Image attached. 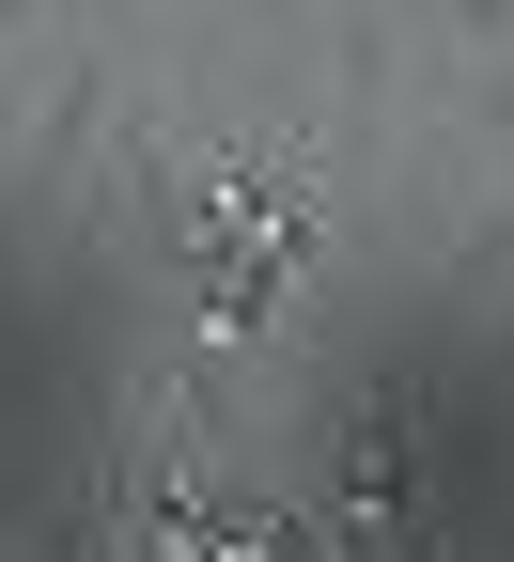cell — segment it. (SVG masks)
<instances>
[{
    "mask_svg": "<svg viewBox=\"0 0 514 562\" xmlns=\"http://www.w3.org/2000/svg\"><path fill=\"white\" fill-rule=\"evenodd\" d=\"M281 281V220H250V172H218V328H250Z\"/></svg>",
    "mask_w": 514,
    "mask_h": 562,
    "instance_id": "cell-1",
    "label": "cell"
}]
</instances>
